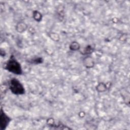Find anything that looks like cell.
Wrapping results in <instances>:
<instances>
[{"label":"cell","mask_w":130,"mask_h":130,"mask_svg":"<svg viewBox=\"0 0 130 130\" xmlns=\"http://www.w3.org/2000/svg\"><path fill=\"white\" fill-rule=\"evenodd\" d=\"M9 87L11 92L15 94H22L25 92L24 87L17 79H12L10 82Z\"/></svg>","instance_id":"7a4b0ae2"},{"label":"cell","mask_w":130,"mask_h":130,"mask_svg":"<svg viewBox=\"0 0 130 130\" xmlns=\"http://www.w3.org/2000/svg\"><path fill=\"white\" fill-rule=\"evenodd\" d=\"M10 119L9 117L4 113V112L1 110V125L2 129H5L8 125Z\"/></svg>","instance_id":"3957f363"},{"label":"cell","mask_w":130,"mask_h":130,"mask_svg":"<svg viewBox=\"0 0 130 130\" xmlns=\"http://www.w3.org/2000/svg\"><path fill=\"white\" fill-rule=\"evenodd\" d=\"M5 69L10 72L17 75H20L22 73V70L20 64L16 60L13 56H11L8 60Z\"/></svg>","instance_id":"6da1fadb"}]
</instances>
